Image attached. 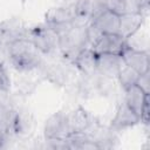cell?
Returning <instances> with one entry per match:
<instances>
[{
	"mask_svg": "<svg viewBox=\"0 0 150 150\" xmlns=\"http://www.w3.org/2000/svg\"><path fill=\"white\" fill-rule=\"evenodd\" d=\"M141 122L139 116L123 101L118 104L115 116L111 120L110 128L115 131H123L125 129H129L131 127H135Z\"/></svg>",
	"mask_w": 150,
	"mask_h": 150,
	"instance_id": "9c48e42d",
	"label": "cell"
},
{
	"mask_svg": "<svg viewBox=\"0 0 150 150\" xmlns=\"http://www.w3.org/2000/svg\"><path fill=\"white\" fill-rule=\"evenodd\" d=\"M33 128V117L32 115L21 109H15L14 121H13V128L12 132L13 136H23L30 132Z\"/></svg>",
	"mask_w": 150,
	"mask_h": 150,
	"instance_id": "e0dca14e",
	"label": "cell"
},
{
	"mask_svg": "<svg viewBox=\"0 0 150 150\" xmlns=\"http://www.w3.org/2000/svg\"><path fill=\"white\" fill-rule=\"evenodd\" d=\"M11 89V77L5 63H0V91H9Z\"/></svg>",
	"mask_w": 150,
	"mask_h": 150,
	"instance_id": "7402d4cb",
	"label": "cell"
},
{
	"mask_svg": "<svg viewBox=\"0 0 150 150\" xmlns=\"http://www.w3.org/2000/svg\"><path fill=\"white\" fill-rule=\"evenodd\" d=\"M90 23L101 33V34H116L118 33L120 26V15L104 9L96 16L90 20Z\"/></svg>",
	"mask_w": 150,
	"mask_h": 150,
	"instance_id": "7c38bea8",
	"label": "cell"
},
{
	"mask_svg": "<svg viewBox=\"0 0 150 150\" xmlns=\"http://www.w3.org/2000/svg\"><path fill=\"white\" fill-rule=\"evenodd\" d=\"M136 86H138L144 93H146V94L150 93V75H149V70L143 73V74H139V76L137 79V82H136Z\"/></svg>",
	"mask_w": 150,
	"mask_h": 150,
	"instance_id": "603a6c76",
	"label": "cell"
},
{
	"mask_svg": "<svg viewBox=\"0 0 150 150\" xmlns=\"http://www.w3.org/2000/svg\"><path fill=\"white\" fill-rule=\"evenodd\" d=\"M86 47H89L87 25H75L59 36V50L61 55L70 62H73L77 54Z\"/></svg>",
	"mask_w": 150,
	"mask_h": 150,
	"instance_id": "7a4b0ae2",
	"label": "cell"
},
{
	"mask_svg": "<svg viewBox=\"0 0 150 150\" xmlns=\"http://www.w3.org/2000/svg\"><path fill=\"white\" fill-rule=\"evenodd\" d=\"M75 68L81 71L86 76L96 75V63H97V54L93 50L91 47H86L82 49L77 56L71 62Z\"/></svg>",
	"mask_w": 150,
	"mask_h": 150,
	"instance_id": "5bb4252c",
	"label": "cell"
},
{
	"mask_svg": "<svg viewBox=\"0 0 150 150\" xmlns=\"http://www.w3.org/2000/svg\"><path fill=\"white\" fill-rule=\"evenodd\" d=\"M11 137H12V135H9L7 131H5L4 129L0 128V149L7 148Z\"/></svg>",
	"mask_w": 150,
	"mask_h": 150,
	"instance_id": "cb8c5ba5",
	"label": "cell"
},
{
	"mask_svg": "<svg viewBox=\"0 0 150 150\" xmlns=\"http://www.w3.org/2000/svg\"><path fill=\"white\" fill-rule=\"evenodd\" d=\"M70 134L67 112L57 111L46 120L43 125L45 139H64Z\"/></svg>",
	"mask_w": 150,
	"mask_h": 150,
	"instance_id": "5b68a950",
	"label": "cell"
},
{
	"mask_svg": "<svg viewBox=\"0 0 150 150\" xmlns=\"http://www.w3.org/2000/svg\"><path fill=\"white\" fill-rule=\"evenodd\" d=\"M71 6L76 25H88L94 16V0H79Z\"/></svg>",
	"mask_w": 150,
	"mask_h": 150,
	"instance_id": "ac0fdd59",
	"label": "cell"
},
{
	"mask_svg": "<svg viewBox=\"0 0 150 150\" xmlns=\"http://www.w3.org/2000/svg\"><path fill=\"white\" fill-rule=\"evenodd\" d=\"M5 47L7 52V60L11 66L20 73L39 69L43 64L42 54L27 38L13 41Z\"/></svg>",
	"mask_w": 150,
	"mask_h": 150,
	"instance_id": "6da1fadb",
	"label": "cell"
},
{
	"mask_svg": "<svg viewBox=\"0 0 150 150\" xmlns=\"http://www.w3.org/2000/svg\"><path fill=\"white\" fill-rule=\"evenodd\" d=\"M138 76H139V74L135 69H132L129 66H127V64L123 63V66L121 67V69L117 73V76L116 77H117L118 82L121 83V86L123 87V89H125V88H128L130 86L136 84Z\"/></svg>",
	"mask_w": 150,
	"mask_h": 150,
	"instance_id": "44dd1931",
	"label": "cell"
},
{
	"mask_svg": "<svg viewBox=\"0 0 150 150\" xmlns=\"http://www.w3.org/2000/svg\"><path fill=\"white\" fill-rule=\"evenodd\" d=\"M45 23L53 28L59 36L64 34L73 26L76 25L73 6L63 5L50 8L45 15Z\"/></svg>",
	"mask_w": 150,
	"mask_h": 150,
	"instance_id": "277c9868",
	"label": "cell"
},
{
	"mask_svg": "<svg viewBox=\"0 0 150 150\" xmlns=\"http://www.w3.org/2000/svg\"><path fill=\"white\" fill-rule=\"evenodd\" d=\"M127 46V41L118 33L102 34L98 40L91 46L96 54H115L121 55Z\"/></svg>",
	"mask_w": 150,
	"mask_h": 150,
	"instance_id": "52a82bcc",
	"label": "cell"
},
{
	"mask_svg": "<svg viewBox=\"0 0 150 150\" xmlns=\"http://www.w3.org/2000/svg\"><path fill=\"white\" fill-rule=\"evenodd\" d=\"M7 60V52H6V47L0 45V63H5V61Z\"/></svg>",
	"mask_w": 150,
	"mask_h": 150,
	"instance_id": "d4e9b609",
	"label": "cell"
},
{
	"mask_svg": "<svg viewBox=\"0 0 150 150\" xmlns=\"http://www.w3.org/2000/svg\"><path fill=\"white\" fill-rule=\"evenodd\" d=\"M76 1H79V0H63L64 5H74Z\"/></svg>",
	"mask_w": 150,
	"mask_h": 150,
	"instance_id": "484cf974",
	"label": "cell"
},
{
	"mask_svg": "<svg viewBox=\"0 0 150 150\" xmlns=\"http://www.w3.org/2000/svg\"><path fill=\"white\" fill-rule=\"evenodd\" d=\"M125 91V97L124 102L139 116L141 118V112L144 108L145 104L149 103V94L144 93L138 86L134 84L124 89Z\"/></svg>",
	"mask_w": 150,
	"mask_h": 150,
	"instance_id": "2e32d148",
	"label": "cell"
},
{
	"mask_svg": "<svg viewBox=\"0 0 150 150\" xmlns=\"http://www.w3.org/2000/svg\"><path fill=\"white\" fill-rule=\"evenodd\" d=\"M28 28L19 18L6 19L0 22V43L7 46L13 41L27 38Z\"/></svg>",
	"mask_w": 150,
	"mask_h": 150,
	"instance_id": "8992f818",
	"label": "cell"
},
{
	"mask_svg": "<svg viewBox=\"0 0 150 150\" xmlns=\"http://www.w3.org/2000/svg\"><path fill=\"white\" fill-rule=\"evenodd\" d=\"M122 66H123V60L121 55L97 54V63H96L97 75H101L105 79L116 77Z\"/></svg>",
	"mask_w": 150,
	"mask_h": 150,
	"instance_id": "8fae6325",
	"label": "cell"
},
{
	"mask_svg": "<svg viewBox=\"0 0 150 150\" xmlns=\"http://www.w3.org/2000/svg\"><path fill=\"white\" fill-rule=\"evenodd\" d=\"M68 123L71 134L73 132H86L88 134L95 125L98 124L97 121L82 107H76L70 112H67Z\"/></svg>",
	"mask_w": 150,
	"mask_h": 150,
	"instance_id": "ba28073f",
	"label": "cell"
},
{
	"mask_svg": "<svg viewBox=\"0 0 150 150\" xmlns=\"http://www.w3.org/2000/svg\"><path fill=\"white\" fill-rule=\"evenodd\" d=\"M20 1H21V4H26L28 0H20Z\"/></svg>",
	"mask_w": 150,
	"mask_h": 150,
	"instance_id": "4316f807",
	"label": "cell"
},
{
	"mask_svg": "<svg viewBox=\"0 0 150 150\" xmlns=\"http://www.w3.org/2000/svg\"><path fill=\"white\" fill-rule=\"evenodd\" d=\"M43 75L49 82H52L55 86H64L69 79L67 68H64L63 64L59 63L46 66L43 69Z\"/></svg>",
	"mask_w": 150,
	"mask_h": 150,
	"instance_id": "d6986e66",
	"label": "cell"
},
{
	"mask_svg": "<svg viewBox=\"0 0 150 150\" xmlns=\"http://www.w3.org/2000/svg\"><path fill=\"white\" fill-rule=\"evenodd\" d=\"M0 45H1V43H0Z\"/></svg>",
	"mask_w": 150,
	"mask_h": 150,
	"instance_id": "83f0119b",
	"label": "cell"
},
{
	"mask_svg": "<svg viewBox=\"0 0 150 150\" xmlns=\"http://www.w3.org/2000/svg\"><path fill=\"white\" fill-rule=\"evenodd\" d=\"M105 7L118 15L124 13H139L137 0H105Z\"/></svg>",
	"mask_w": 150,
	"mask_h": 150,
	"instance_id": "ffe728a7",
	"label": "cell"
},
{
	"mask_svg": "<svg viewBox=\"0 0 150 150\" xmlns=\"http://www.w3.org/2000/svg\"><path fill=\"white\" fill-rule=\"evenodd\" d=\"M121 57L123 63L135 69L138 74H143L149 70V52L135 49L129 46H125L123 49Z\"/></svg>",
	"mask_w": 150,
	"mask_h": 150,
	"instance_id": "30bf717a",
	"label": "cell"
},
{
	"mask_svg": "<svg viewBox=\"0 0 150 150\" xmlns=\"http://www.w3.org/2000/svg\"><path fill=\"white\" fill-rule=\"evenodd\" d=\"M144 20L145 18L141 13H124L120 15L118 34L125 40L129 39L141 29Z\"/></svg>",
	"mask_w": 150,
	"mask_h": 150,
	"instance_id": "9a60e30c",
	"label": "cell"
},
{
	"mask_svg": "<svg viewBox=\"0 0 150 150\" xmlns=\"http://www.w3.org/2000/svg\"><path fill=\"white\" fill-rule=\"evenodd\" d=\"M88 135L97 144L98 149H112L116 148L120 143L117 131L112 130L110 127H101L100 123L96 127H94L88 132Z\"/></svg>",
	"mask_w": 150,
	"mask_h": 150,
	"instance_id": "4fadbf2b",
	"label": "cell"
},
{
	"mask_svg": "<svg viewBox=\"0 0 150 150\" xmlns=\"http://www.w3.org/2000/svg\"><path fill=\"white\" fill-rule=\"evenodd\" d=\"M27 39L42 55H50L59 50V35L46 23L28 28Z\"/></svg>",
	"mask_w": 150,
	"mask_h": 150,
	"instance_id": "3957f363",
	"label": "cell"
}]
</instances>
